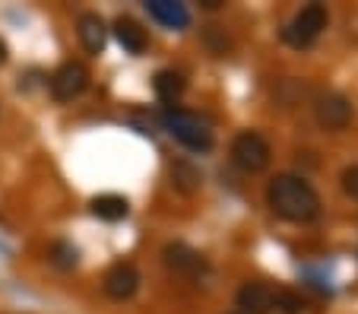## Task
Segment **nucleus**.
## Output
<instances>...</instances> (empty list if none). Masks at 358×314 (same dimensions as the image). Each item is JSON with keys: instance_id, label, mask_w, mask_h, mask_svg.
Returning a JSON list of instances; mask_svg holds the SVG:
<instances>
[{"instance_id": "f257e3e1", "label": "nucleus", "mask_w": 358, "mask_h": 314, "mask_svg": "<svg viewBox=\"0 0 358 314\" xmlns=\"http://www.w3.org/2000/svg\"><path fill=\"white\" fill-rule=\"evenodd\" d=\"M266 204L285 222H314L320 216V194L298 175H276L266 185Z\"/></svg>"}, {"instance_id": "f03ea898", "label": "nucleus", "mask_w": 358, "mask_h": 314, "mask_svg": "<svg viewBox=\"0 0 358 314\" xmlns=\"http://www.w3.org/2000/svg\"><path fill=\"white\" fill-rule=\"evenodd\" d=\"M162 127L169 130V134L181 146H187L190 152H210L213 143H216L210 121H206V117H200L196 111L178 108V105L162 108Z\"/></svg>"}, {"instance_id": "7ed1b4c3", "label": "nucleus", "mask_w": 358, "mask_h": 314, "mask_svg": "<svg viewBox=\"0 0 358 314\" xmlns=\"http://www.w3.org/2000/svg\"><path fill=\"white\" fill-rule=\"evenodd\" d=\"M327 29V7L324 3H308L301 13H295V20L282 29V41L292 48H311L320 38V32Z\"/></svg>"}, {"instance_id": "20e7f679", "label": "nucleus", "mask_w": 358, "mask_h": 314, "mask_svg": "<svg viewBox=\"0 0 358 314\" xmlns=\"http://www.w3.org/2000/svg\"><path fill=\"white\" fill-rule=\"evenodd\" d=\"M270 159H273V150L266 143V137L257 134V130H244V134H238L231 140V162H235V169L248 171V175L264 171L270 165Z\"/></svg>"}, {"instance_id": "39448f33", "label": "nucleus", "mask_w": 358, "mask_h": 314, "mask_svg": "<svg viewBox=\"0 0 358 314\" xmlns=\"http://www.w3.org/2000/svg\"><path fill=\"white\" fill-rule=\"evenodd\" d=\"M86 86H89V70L76 61H64L48 80V89H51L55 102H73V99H80L86 92Z\"/></svg>"}, {"instance_id": "423d86ee", "label": "nucleus", "mask_w": 358, "mask_h": 314, "mask_svg": "<svg viewBox=\"0 0 358 314\" xmlns=\"http://www.w3.org/2000/svg\"><path fill=\"white\" fill-rule=\"evenodd\" d=\"M314 115H317V124L327 130H345L352 121V105L345 96L339 92H324V96L314 102Z\"/></svg>"}, {"instance_id": "0eeeda50", "label": "nucleus", "mask_w": 358, "mask_h": 314, "mask_svg": "<svg viewBox=\"0 0 358 314\" xmlns=\"http://www.w3.org/2000/svg\"><path fill=\"white\" fill-rule=\"evenodd\" d=\"M101 289H105V295L115 301H127L130 295L140 289V270H136L134 264H115L105 273V280H101Z\"/></svg>"}, {"instance_id": "6e6552de", "label": "nucleus", "mask_w": 358, "mask_h": 314, "mask_svg": "<svg viewBox=\"0 0 358 314\" xmlns=\"http://www.w3.org/2000/svg\"><path fill=\"white\" fill-rule=\"evenodd\" d=\"M162 260H165L169 270L184 273V276H194V273H200L203 266H206V260H203L190 245H184V241H169L165 251H162Z\"/></svg>"}, {"instance_id": "1a4fd4ad", "label": "nucleus", "mask_w": 358, "mask_h": 314, "mask_svg": "<svg viewBox=\"0 0 358 314\" xmlns=\"http://www.w3.org/2000/svg\"><path fill=\"white\" fill-rule=\"evenodd\" d=\"M241 314H270L273 311V286L266 283H244L235 295Z\"/></svg>"}, {"instance_id": "9d476101", "label": "nucleus", "mask_w": 358, "mask_h": 314, "mask_svg": "<svg viewBox=\"0 0 358 314\" xmlns=\"http://www.w3.org/2000/svg\"><path fill=\"white\" fill-rule=\"evenodd\" d=\"M76 35H80L83 48H86L89 55L99 57L101 51H105V41H108V29H105V20H101L99 13H83L80 20H76Z\"/></svg>"}, {"instance_id": "9b49d317", "label": "nucleus", "mask_w": 358, "mask_h": 314, "mask_svg": "<svg viewBox=\"0 0 358 314\" xmlns=\"http://www.w3.org/2000/svg\"><path fill=\"white\" fill-rule=\"evenodd\" d=\"M146 13L165 29H187L190 26V10L178 0H149Z\"/></svg>"}, {"instance_id": "f8f14e48", "label": "nucleus", "mask_w": 358, "mask_h": 314, "mask_svg": "<svg viewBox=\"0 0 358 314\" xmlns=\"http://www.w3.org/2000/svg\"><path fill=\"white\" fill-rule=\"evenodd\" d=\"M152 89H156V96L165 102V108H171V105L184 96L187 80H184V73H178V70H159V73L152 76Z\"/></svg>"}, {"instance_id": "ddd939ff", "label": "nucleus", "mask_w": 358, "mask_h": 314, "mask_svg": "<svg viewBox=\"0 0 358 314\" xmlns=\"http://www.w3.org/2000/svg\"><path fill=\"white\" fill-rule=\"evenodd\" d=\"M89 210H92V216L105 219V222H121V219H127L130 204L121 194H99V197H92Z\"/></svg>"}, {"instance_id": "4468645a", "label": "nucleus", "mask_w": 358, "mask_h": 314, "mask_svg": "<svg viewBox=\"0 0 358 314\" xmlns=\"http://www.w3.org/2000/svg\"><path fill=\"white\" fill-rule=\"evenodd\" d=\"M115 35L127 55H143V51H146V29H143L140 22H134L130 16H121V20L115 22Z\"/></svg>"}, {"instance_id": "2eb2a0df", "label": "nucleus", "mask_w": 358, "mask_h": 314, "mask_svg": "<svg viewBox=\"0 0 358 314\" xmlns=\"http://www.w3.org/2000/svg\"><path fill=\"white\" fill-rule=\"evenodd\" d=\"M171 185H175L181 194H196L200 185H203V175L194 162L178 159V162H171Z\"/></svg>"}, {"instance_id": "dca6fc26", "label": "nucleus", "mask_w": 358, "mask_h": 314, "mask_svg": "<svg viewBox=\"0 0 358 314\" xmlns=\"http://www.w3.org/2000/svg\"><path fill=\"white\" fill-rule=\"evenodd\" d=\"M48 260L57 266V270H73L80 264V251H76L70 241H55L51 251H48Z\"/></svg>"}, {"instance_id": "f3484780", "label": "nucleus", "mask_w": 358, "mask_h": 314, "mask_svg": "<svg viewBox=\"0 0 358 314\" xmlns=\"http://www.w3.org/2000/svg\"><path fill=\"white\" fill-rule=\"evenodd\" d=\"M273 308H276L279 314H301L304 308V299L298 292H292V289H273Z\"/></svg>"}, {"instance_id": "a211bd4d", "label": "nucleus", "mask_w": 358, "mask_h": 314, "mask_svg": "<svg viewBox=\"0 0 358 314\" xmlns=\"http://www.w3.org/2000/svg\"><path fill=\"white\" fill-rule=\"evenodd\" d=\"M343 191L349 194L352 200H358V165H349L343 171Z\"/></svg>"}, {"instance_id": "6ab92c4d", "label": "nucleus", "mask_w": 358, "mask_h": 314, "mask_svg": "<svg viewBox=\"0 0 358 314\" xmlns=\"http://www.w3.org/2000/svg\"><path fill=\"white\" fill-rule=\"evenodd\" d=\"M7 57H10V48H7V41L0 38V67H3V64H7Z\"/></svg>"}, {"instance_id": "aec40b11", "label": "nucleus", "mask_w": 358, "mask_h": 314, "mask_svg": "<svg viewBox=\"0 0 358 314\" xmlns=\"http://www.w3.org/2000/svg\"><path fill=\"white\" fill-rule=\"evenodd\" d=\"M203 7H206V10H219V7H222V0H203Z\"/></svg>"}, {"instance_id": "412c9836", "label": "nucleus", "mask_w": 358, "mask_h": 314, "mask_svg": "<svg viewBox=\"0 0 358 314\" xmlns=\"http://www.w3.org/2000/svg\"><path fill=\"white\" fill-rule=\"evenodd\" d=\"M231 314H241V311H231Z\"/></svg>"}]
</instances>
